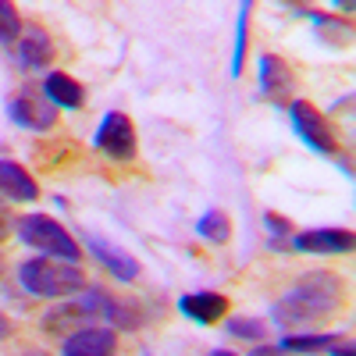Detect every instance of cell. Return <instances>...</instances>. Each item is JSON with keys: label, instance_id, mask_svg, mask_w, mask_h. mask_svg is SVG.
<instances>
[{"label": "cell", "instance_id": "obj_16", "mask_svg": "<svg viewBox=\"0 0 356 356\" xmlns=\"http://www.w3.org/2000/svg\"><path fill=\"white\" fill-rule=\"evenodd\" d=\"M97 307H100V317L111 324V328H122V332H136L143 324V310L132 303V300H118V296H107L100 289L97 296Z\"/></svg>", "mask_w": 356, "mask_h": 356}, {"label": "cell", "instance_id": "obj_19", "mask_svg": "<svg viewBox=\"0 0 356 356\" xmlns=\"http://www.w3.org/2000/svg\"><path fill=\"white\" fill-rule=\"evenodd\" d=\"M250 11L253 4H239V18H235V50H232V79L243 75V65H246V47H250Z\"/></svg>", "mask_w": 356, "mask_h": 356}, {"label": "cell", "instance_id": "obj_25", "mask_svg": "<svg viewBox=\"0 0 356 356\" xmlns=\"http://www.w3.org/2000/svg\"><path fill=\"white\" fill-rule=\"evenodd\" d=\"M8 232H11V221H8V207L0 203V243L8 239Z\"/></svg>", "mask_w": 356, "mask_h": 356}, {"label": "cell", "instance_id": "obj_23", "mask_svg": "<svg viewBox=\"0 0 356 356\" xmlns=\"http://www.w3.org/2000/svg\"><path fill=\"white\" fill-rule=\"evenodd\" d=\"M246 356H285V353H282L278 346H264V342H257V346H253Z\"/></svg>", "mask_w": 356, "mask_h": 356}, {"label": "cell", "instance_id": "obj_2", "mask_svg": "<svg viewBox=\"0 0 356 356\" xmlns=\"http://www.w3.org/2000/svg\"><path fill=\"white\" fill-rule=\"evenodd\" d=\"M18 285L29 296H40V300H68L89 289L86 271L79 264L68 260H54V257H33L18 264Z\"/></svg>", "mask_w": 356, "mask_h": 356}, {"label": "cell", "instance_id": "obj_18", "mask_svg": "<svg viewBox=\"0 0 356 356\" xmlns=\"http://www.w3.org/2000/svg\"><path fill=\"white\" fill-rule=\"evenodd\" d=\"M196 235L203 243H211V246H225L232 239V218L225 211H207L196 221Z\"/></svg>", "mask_w": 356, "mask_h": 356}, {"label": "cell", "instance_id": "obj_5", "mask_svg": "<svg viewBox=\"0 0 356 356\" xmlns=\"http://www.w3.org/2000/svg\"><path fill=\"white\" fill-rule=\"evenodd\" d=\"M289 118H292L296 136H300L314 154L339 157V136H335L332 122L324 118V111H317L310 100H292L289 104Z\"/></svg>", "mask_w": 356, "mask_h": 356}, {"label": "cell", "instance_id": "obj_8", "mask_svg": "<svg viewBox=\"0 0 356 356\" xmlns=\"http://www.w3.org/2000/svg\"><path fill=\"white\" fill-rule=\"evenodd\" d=\"M82 243L89 246V253H93L104 267H107V275L114 278V282H136L139 278V260L129 253V250H122V246H114V243H107V239H100V235H93V232H86L82 235Z\"/></svg>", "mask_w": 356, "mask_h": 356}, {"label": "cell", "instance_id": "obj_17", "mask_svg": "<svg viewBox=\"0 0 356 356\" xmlns=\"http://www.w3.org/2000/svg\"><path fill=\"white\" fill-rule=\"evenodd\" d=\"M342 339V332H289L282 339V353H303V356H317V353H328L335 342Z\"/></svg>", "mask_w": 356, "mask_h": 356}, {"label": "cell", "instance_id": "obj_6", "mask_svg": "<svg viewBox=\"0 0 356 356\" xmlns=\"http://www.w3.org/2000/svg\"><path fill=\"white\" fill-rule=\"evenodd\" d=\"M93 146H97V150H100L104 157L118 161V164L132 161V157H136V150H139V139H136V125H132V118H129L125 111H107V114L100 118V129H97Z\"/></svg>", "mask_w": 356, "mask_h": 356}, {"label": "cell", "instance_id": "obj_11", "mask_svg": "<svg viewBox=\"0 0 356 356\" xmlns=\"http://www.w3.org/2000/svg\"><path fill=\"white\" fill-rule=\"evenodd\" d=\"M228 307L232 300L221 292H211V289H203V292H189L178 300V310H182L193 324H221L228 317Z\"/></svg>", "mask_w": 356, "mask_h": 356}, {"label": "cell", "instance_id": "obj_4", "mask_svg": "<svg viewBox=\"0 0 356 356\" xmlns=\"http://www.w3.org/2000/svg\"><path fill=\"white\" fill-rule=\"evenodd\" d=\"M97 296H100V289L89 285L82 300H57V307H50V310L43 314L40 328H43L47 335H65V339L75 335V332H82V328H89V324L100 317Z\"/></svg>", "mask_w": 356, "mask_h": 356}, {"label": "cell", "instance_id": "obj_1", "mask_svg": "<svg viewBox=\"0 0 356 356\" xmlns=\"http://www.w3.org/2000/svg\"><path fill=\"white\" fill-rule=\"evenodd\" d=\"M346 300V285L332 271H310L271 307V321L289 332H314L317 324L335 317Z\"/></svg>", "mask_w": 356, "mask_h": 356}, {"label": "cell", "instance_id": "obj_26", "mask_svg": "<svg viewBox=\"0 0 356 356\" xmlns=\"http://www.w3.org/2000/svg\"><path fill=\"white\" fill-rule=\"evenodd\" d=\"M22 356H54V353H47V349H25Z\"/></svg>", "mask_w": 356, "mask_h": 356}, {"label": "cell", "instance_id": "obj_14", "mask_svg": "<svg viewBox=\"0 0 356 356\" xmlns=\"http://www.w3.org/2000/svg\"><path fill=\"white\" fill-rule=\"evenodd\" d=\"M0 200H11V203H33V200H40L36 178L29 175L18 161H11V157H0Z\"/></svg>", "mask_w": 356, "mask_h": 356}, {"label": "cell", "instance_id": "obj_10", "mask_svg": "<svg viewBox=\"0 0 356 356\" xmlns=\"http://www.w3.org/2000/svg\"><path fill=\"white\" fill-rule=\"evenodd\" d=\"M257 72H260V97L275 100V104H285L289 93H292V68H289L285 57L264 54L257 61Z\"/></svg>", "mask_w": 356, "mask_h": 356}, {"label": "cell", "instance_id": "obj_20", "mask_svg": "<svg viewBox=\"0 0 356 356\" xmlns=\"http://www.w3.org/2000/svg\"><path fill=\"white\" fill-rule=\"evenodd\" d=\"M22 29H25V22H22L18 8L8 4V0H0V47H15Z\"/></svg>", "mask_w": 356, "mask_h": 356}, {"label": "cell", "instance_id": "obj_15", "mask_svg": "<svg viewBox=\"0 0 356 356\" xmlns=\"http://www.w3.org/2000/svg\"><path fill=\"white\" fill-rule=\"evenodd\" d=\"M40 89L57 111H79L86 104V86L79 79H72L68 72H47Z\"/></svg>", "mask_w": 356, "mask_h": 356}, {"label": "cell", "instance_id": "obj_3", "mask_svg": "<svg viewBox=\"0 0 356 356\" xmlns=\"http://www.w3.org/2000/svg\"><path fill=\"white\" fill-rule=\"evenodd\" d=\"M15 232L25 246L40 250V257L68 260V264H79V257H82V246L75 243V235L50 214H22Z\"/></svg>", "mask_w": 356, "mask_h": 356}, {"label": "cell", "instance_id": "obj_9", "mask_svg": "<svg viewBox=\"0 0 356 356\" xmlns=\"http://www.w3.org/2000/svg\"><path fill=\"white\" fill-rule=\"evenodd\" d=\"M15 47H18L22 68H29V72H43V68H50V61H54V36L47 33L40 22H29V25L22 29V36H18Z\"/></svg>", "mask_w": 356, "mask_h": 356}, {"label": "cell", "instance_id": "obj_27", "mask_svg": "<svg viewBox=\"0 0 356 356\" xmlns=\"http://www.w3.org/2000/svg\"><path fill=\"white\" fill-rule=\"evenodd\" d=\"M211 356H239V353H232V349H214Z\"/></svg>", "mask_w": 356, "mask_h": 356}, {"label": "cell", "instance_id": "obj_12", "mask_svg": "<svg viewBox=\"0 0 356 356\" xmlns=\"http://www.w3.org/2000/svg\"><path fill=\"white\" fill-rule=\"evenodd\" d=\"M114 353H118L114 328H97V324H89V328L61 342V356H114Z\"/></svg>", "mask_w": 356, "mask_h": 356}, {"label": "cell", "instance_id": "obj_21", "mask_svg": "<svg viewBox=\"0 0 356 356\" xmlns=\"http://www.w3.org/2000/svg\"><path fill=\"white\" fill-rule=\"evenodd\" d=\"M225 332L235 335V339H250V342H264L267 339V328H264L260 317H228Z\"/></svg>", "mask_w": 356, "mask_h": 356}, {"label": "cell", "instance_id": "obj_7", "mask_svg": "<svg viewBox=\"0 0 356 356\" xmlns=\"http://www.w3.org/2000/svg\"><path fill=\"white\" fill-rule=\"evenodd\" d=\"M8 114H11V122L22 125L25 132H47V129L57 125V107L43 97V89L33 86V82H25L11 97Z\"/></svg>", "mask_w": 356, "mask_h": 356}, {"label": "cell", "instance_id": "obj_24", "mask_svg": "<svg viewBox=\"0 0 356 356\" xmlns=\"http://www.w3.org/2000/svg\"><path fill=\"white\" fill-rule=\"evenodd\" d=\"M11 335H15V324H11V317H8V314H0V342L11 339Z\"/></svg>", "mask_w": 356, "mask_h": 356}, {"label": "cell", "instance_id": "obj_22", "mask_svg": "<svg viewBox=\"0 0 356 356\" xmlns=\"http://www.w3.org/2000/svg\"><path fill=\"white\" fill-rule=\"evenodd\" d=\"M264 225L271 228V246L275 250H282V246H289V239H292V225L282 218V214H275V211H267L264 214Z\"/></svg>", "mask_w": 356, "mask_h": 356}, {"label": "cell", "instance_id": "obj_13", "mask_svg": "<svg viewBox=\"0 0 356 356\" xmlns=\"http://www.w3.org/2000/svg\"><path fill=\"white\" fill-rule=\"evenodd\" d=\"M292 250L300 253H349L353 250V232L349 228H314V232H300L289 239Z\"/></svg>", "mask_w": 356, "mask_h": 356}]
</instances>
